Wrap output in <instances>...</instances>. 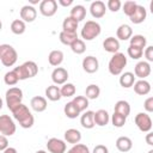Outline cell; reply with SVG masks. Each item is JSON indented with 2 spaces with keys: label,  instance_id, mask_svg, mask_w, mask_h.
<instances>
[{
  "label": "cell",
  "instance_id": "obj_1",
  "mask_svg": "<svg viewBox=\"0 0 153 153\" xmlns=\"http://www.w3.org/2000/svg\"><path fill=\"white\" fill-rule=\"evenodd\" d=\"M14 120H17L19 122V126L24 129H29L33 126L35 118L32 116V114L30 112L29 108L26 105H24L23 103L20 105H18L13 111H11Z\"/></svg>",
  "mask_w": 153,
  "mask_h": 153
},
{
  "label": "cell",
  "instance_id": "obj_2",
  "mask_svg": "<svg viewBox=\"0 0 153 153\" xmlns=\"http://www.w3.org/2000/svg\"><path fill=\"white\" fill-rule=\"evenodd\" d=\"M13 71L18 75L19 80H25V79L33 78V76L37 75V73H38V66L33 61H26L23 65L16 67Z\"/></svg>",
  "mask_w": 153,
  "mask_h": 153
},
{
  "label": "cell",
  "instance_id": "obj_3",
  "mask_svg": "<svg viewBox=\"0 0 153 153\" xmlns=\"http://www.w3.org/2000/svg\"><path fill=\"white\" fill-rule=\"evenodd\" d=\"M127 66V57L123 53H116L112 55V57L110 59L109 61V65H108V68H109V72L110 74L112 75H120L122 74L124 67Z\"/></svg>",
  "mask_w": 153,
  "mask_h": 153
},
{
  "label": "cell",
  "instance_id": "obj_4",
  "mask_svg": "<svg viewBox=\"0 0 153 153\" xmlns=\"http://www.w3.org/2000/svg\"><path fill=\"white\" fill-rule=\"evenodd\" d=\"M0 60L5 67L13 66L18 60V54L16 49L10 44H1L0 45Z\"/></svg>",
  "mask_w": 153,
  "mask_h": 153
},
{
  "label": "cell",
  "instance_id": "obj_5",
  "mask_svg": "<svg viewBox=\"0 0 153 153\" xmlns=\"http://www.w3.org/2000/svg\"><path fill=\"white\" fill-rule=\"evenodd\" d=\"M6 105L10 109V111H13L18 105L22 104L23 100V91L19 87H11L6 91L5 96Z\"/></svg>",
  "mask_w": 153,
  "mask_h": 153
},
{
  "label": "cell",
  "instance_id": "obj_6",
  "mask_svg": "<svg viewBox=\"0 0 153 153\" xmlns=\"http://www.w3.org/2000/svg\"><path fill=\"white\" fill-rule=\"evenodd\" d=\"M100 31H102L100 25L97 22H94V20H87L84 24L80 35H81V37L85 41H92V39H94L96 37H98L100 35Z\"/></svg>",
  "mask_w": 153,
  "mask_h": 153
},
{
  "label": "cell",
  "instance_id": "obj_7",
  "mask_svg": "<svg viewBox=\"0 0 153 153\" xmlns=\"http://www.w3.org/2000/svg\"><path fill=\"white\" fill-rule=\"evenodd\" d=\"M0 133L5 136H11L16 133V124L8 115L0 116Z\"/></svg>",
  "mask_w": 153,
  "mask_h": 153
},
{
  "label": "cell",
  "instance_id": "obj_8",
  "mask_svg": "<svg viewBox=\"0 0 153 153\" xmlns=\"http://www.w3.org/2000/svg\"><path fill=\"white\" fill-rule=\"evenodd\" d=\"M134 121H135L136 127L141 131H143V133H148L152 129V124H153L152 123V120H151L149 115H147L146 112H139L135 116Z\"/></svg>",
  "mask_w": 153,
  "mask_h": 153
},
{
  "label": "cell",
  "instance_id": "obj_9",
  "mask_svg": "<svg viewBox=\"0 0 153 153\" xmlns=\"http://www.w3.org/2000/svg\"><path fill=\"white\" fill-rule=\"evenodd\" d=\"M57 11V2L55 0H43L39 4V12L44 17H53Z\"/></svg>",
  "mask_w": 153,
  "mask_h": 153
},
{
  "label": "cell",
  "instance_id": "obj_10",
  "mask_svg": "<svg viewBox=\"0 0 153 153\" xmlns=\"http://www.w3.org/2000/svg\"><path fill=\"white\" fill-rule=\"evenodd\" d=\"M47 148L50 153H65L67 146L63 140H60L57 137H51L47 142Z\"/></svg>",
  "mask_w": 153,
  "mask_h": 153
},
{
  "label": "cell",
  "instance_id": "obj_11",
  "mask_svg": "<svg viewBox=\"0 0 153 153\" xmlns=\"http://www.w3.org/2000/svg\"><path fill=\"white\" fill-rule=\"evenodd\" d=\"M67 79H68V72L62 67H56L51 73V80L55 85H65Z\"/></svg>",
  "mask_w": 153,
  "mask_h": 153
},
{
  "label": "cell",
  "instance_id": "obj_12",
  "mask_svg": "<svg viewBox=\"0 0 153 153\" xmlns=\"http://www.w3.org/2000/svg\"><path fill=\"white\" fill-rule=\"evenodd\" d=\"M37 17V11L31 5H25L20 10V19L25 23H32Z\"/></svg>",
  "mask_w": 153,
  "mask_h": 153
},
{
  "label": "cell",
  "instance_id": "obj_13",
  "mask_svg": "<svg viewBox=\"0 0 153 153\" xmlns=\"http://www.w3.org/2000/svg\"><path fill=\"white\" fill-rule=\"evenodd\" d=\"M151 66L147 61H139L134 67V74L135 76L140 79H145L151 74Z\"/></svg>",
  "mask_w": 153,
  "mask_h": 153
},
{
  "label": "cell",
  "instance_id": "obj_14",
  "mask_svg": "<svg viewBox=\"0 0 153 153\" xmlns=\"http://www.w3.org/2000/svg\"><path fill=\"white\" fill-rule=\"evenodd\" d=\"M105 11H106V7H105V4L100 0H97V1H93L91 5H90V13L93 18L96 19H99L102 17H104L105 14Z\"/></svg>",
  "mask_w": 153,
  "mask_h": 153
},
{
  "label": "cell",
  "instance_id": "obj_15",
  "mask_svg": "<svg viewBox=\"0 0 153 153\" xmlns=\"http://www.w3.org/2000/svg\"><path fill=\"white\" fill-rule=\"evenodd\" d=\"M99 68V62L97 60V57L94 56H86L84 60H82V69L86 72V73H96Z\"/></svg>",
  "mask_w": 153,
  "mask_h": 153
},
{
  "label": "cell",
  "instance_id": "obj_16",
  "mask_svg": "<svg viewBox=\"0 0 153 153\" xmlns=\"http://www.w3.org/2000/svg\"><path fill=\"white\" fill-rule=\"evenodd\" d=\"M80 124L85 129H92L96 126V123H94V112L91 111V110L85 111L80 117Z\"/></svg>",
  "mask_w": 153,
  "mask_h": 153
},
{
  "label": "cell",
  "instance_id": "obj_17",
  "mask_svg": "<svg viewBox=\"0 0 153 153\" xmlns=\"http://www.w3.org/2000/svg\"><path fill=\"white\" fill-rule=\"evenodd\" d=\"M103 48L108 53L116 54V53H118V49H120V42L115 37H108L103 42Z\"/></svg>",
  "mask_w": 153,
  "mask_h": 153
},
{
  "label": "cell",
  "instance_id": "obj_18",
  "mask_svg": "<svg viewBox=\"0 0 153 153\" xmlns=\"http://www.w3.org/2000/svg\"><path fill=\"white\" fill-rule=\"evenodd\" d=\"M30 105H31L32 110L36 111V112H42V111H44V110L47 109V106H48L47 99H45L44 97H42V96H35V97L31 99Z\"/></svg>",
  "mask_w": 153,
  "mask_h": 153
},
{
  "label": "cell",
  "instance_id": "obj_19",
  "mask_svg": "<svg viewBox=\"0 0 153 153\" xmlns=\"http://www.w3.org/2000/svg\"><path fill=\"white\" fill-rule=\"evenodd\" d=\"M134 91H135V93H137L140 96H146L151 91V84L145 79H140V80L135 81Z\"/></svg>",
  "mask_w": 153,
  "mask_h": 153
},
{
  "label": "cell",
  "instance_id": "obj_20",
  "mask_svg": "<svg viewBox=\"0 0 153 153\" xmlns=\"http://www.w3.org/2000/svg\"><path fill=\"white\" fill-rule=\"evenodd\" d=\"M65 140L68 142V143H73V145H76L79 143V141L81 140V133L78 130V129H74V128H69L65 131Z\"/></svg>",
  "mask_w": 153,
  "mask_h": 153
},
{
  "label": "cell",
  "instance_id": "obj_21",
  "mask_svg": "<svg viewBox=\"0 0 153 153\" xmlns=\"http://www.w3.org/2000/svg\"><path fill=\"white\" fill-rule=\"evenodd\" d=\"M146 17H147V12H146L145 7L141 6V5H137V7H136L134 14H133L131 17H129V19H130V22L134 23V24H141V23L145 22Z\"/></svg>",
  "mask_w": 153,
  "mask_h": 153
},
{
  "label": "cell",
  "instance_id": "obj_22",
  "mask_svg": "<svg viewBox=\"0 0 153 153\" xmlns=\"http://www.w3.org/2000/svg\"><path fill=\"white\" fill-rule=\"evenodd\" d=\"M116 36L121 41L130 39L133 37V30H131V27L128 24H122V25L118 26V29L116 31Z\"/></svg>",
  "mask_w": 153,
  "mask_h": 153
},
{
  "label": "cell",
  "instance_id": "obj_23",
  "mask_svg": "<svg viewBox=\"0 0 153 153\" xmlns=\"http://www.w3.org/2000/svg\"><path fill=\"white\" fill-rule=\"evenodd\" d=\"M45 97L51 102H57L61 99V88L56 85H50L45 88Z\"/></svg>",
  "mask_w": 153,
  "mask_h": 153
},
{
  "label": "cell",
  "instance_id": "obj_24",
  "mask_svg": "<svg viewBox=\"0 0 153 153\" xmlns=\"http://www.w3.org/2000/svg\"><path fill=\"white\" fill-rule=\"evenodd\" d=\"M133 147V141L128 137V136H120L117 140H116V148L120 151V152H129Z\"/></svg>",
  "mask_w": 153,
  "mask_h": 153
},
{
  "label": "cell",
  "instance_id": "obj_25",
  "mask_svg": "<svg viewBox=\"0 0 153 153\" xmlns=\"http://www.w3.org/2000/svg\"><path fill=\"white\" fill-rule=\"evenodd\" d=\"M135 84V74L131 72H124L120 76V85L124 88H129Z\"/></svg>",
  "mask_w": 153,
  "mask_h": 153
},
{
  "label": "cell",
  "instance_id": "obj_26",
  "mask_svg": "<svg viewBox=\"0 0 153 153\" xmlns=\"http://www.w3.org/2000/svg\"><path fill=\"white\" fill-rule=\"evenodd\" d=\"M110 121V117H109V114L106 110L104 109H100L98 111L94 112V123L99 127H104L109 123Z\"/></svg>",
  "mask_w": 153,
  "mask_h": 153
},
{
  "label": "cell",
  "instance_id": "obj_27",
  "mask_svg": "<svg viewBox=\"0 0 153 153\" xmlns=\"http://www.w3.org/2000/svg\"><path fill=\"white\" fill-rule=\"evenodd\" d=\"M59 38H60V42L65 45H72L76 39H78V35L76 32H67V31H61L60 35H59Z\"/></svg>",
  "mask_w": 153,
  "mask_h": 153
},
{
  "label": "cell",
  "instance_id": "obj_28",
  "mask_svg": "<svg viewBox=\"0 0 153 153\" xmlns=\"http://www.w3.org/2000/svg\"><path fill=\"white\" fill-rule=\"evenodd\" d=\"M71 17L74 18L78 23L84 20L85 17H86V8L82 6V5H75L72 7L71 10Z\"/></svg>",
  "mask_w": 153,
  "mask_h": 153
},
{
  "label": "cell",
  "instance_id": "obj_29",
  "mask_svg": "<svg viewBox=\"0 0 153 153\" xmlns=\"http://www.w3.org/2000/svg\"><path fill=\"white\" fill-rule=\"evenodd\" d=\"M48 61L51 66L57 67L63 62V53L61 50H51L48 56Z\"/></svg>",
  "mask_w": 153,
  "mask_h": 153
},
{
  "label": "cell",
  "instance_id": "obj_30",
  "mask_svg": "<svg viewBox=\"0 0 153 153\" xmlns=\"http://www.w3.org/2000/svg\"><path fill=\"white\" fill-rule=\"evenodd\" d=\"M78 22L72 18L71 16L69 17H66L63 19V23H62V29L63 31H67V32H76V29H78Z\"/></svg>",
  "mask_w": 153,
  "mask_h": 153
},
{
  "label": "cell",
  "instance_id": "obj_31",
  "mask_svg": "<svg viewBox=\"0 0 153 153\" xmlns=\"http://www.w3.org/2000/svg\"><path fill=\"white\" fill-rule=\"evenodd\" d=\"M114 112H118L121 115H123L124 117H128V115L130 114V105L127 100H118L115 104V110Z\"/></svg>",
  "mask_w": 153,
  "mask_h": 153
},
{
  "label": "cell",
  "instance_id": "obj_32",
  "mask_svg": "<svg viewBox=\"0 0 153 153\" xmlns=\"http://www.w3.org/2000/svg\"><path fill=\"white\" fill-rule=\"evenodd\" d=\"M63 111H65V115H66L68 118H76V117L80 115L79 109L75 106V104H74L73 102H68L67 104H65Z\"/></svg>",
  "mask_w": 153,
  "mask_h": 153
},
{
  "label": "cell",
  "instance_id": "obj_33",
  "mask_svg": "<svg viewBox=\"0 0 153 153\" xmlns=\"http://www.w3.org/2000/svg\"><path fill=\"white\" fill-rule=\"evenodd\" d=\"M25 30H26V25L25 22H23L22 19H14L11 23V31L14 35H22L25 32Z\"/></svg>",
  "mask_w": 153,
  "mask_h": 153
},
{
  "label": "cell",
  "instance_id": "obj_34",
  "mask_svg": "<svg viewBox=\"0 0 153 153\" xmlns=\"http://www.w3.org/2000/svg\"><path fill=\"white\" fill-rule=\"evenodd\" d=\"M100 94V88L98 85H94V84H91L86 87L85 90V96L86 98L88 99H97Z\"/></svg>",
  "mask_w": 153,
  "mask_h": 153
},
{
  "label": "cell",
  "instance_id": "obj_35",
  "mask_svg": "<svg viewBox=\"0 0 153 153\" xmlns=\"http://www.w3.org/2000/svg\"><path fill=\"white\" fill-rule=\"evenodd\" d=\"M146 44H147V39L145 36L142 35H134L131 38H130V44L129 45H133V47H136V48H140L143 50V48H146Z\"/></svg>",
  "mask_w": 153,
  "mask_h": 153
},
{
  "label": "cell",
  "instance_id": "obj_36",
  "mask_svg": "<svg viewBox=\"0 0 153 153\" xmlns=\"http://www.w3.org/2000/svg\"><path fill=\"white\" fill-rule=\"evenodd\" d=\"M72 102L75 104V106L79 109L80 112L85 111L88 106V98H86L85 96H76V97L73 98Z\"/></svg>",
  "mask_w": 153,
  "mask_h": 153
},
{
  "label": "cell",
  "instance_id": "obj_37",
  "mask_svg": "<svg viewBox=\"0 0 153 153\" xmlns=\"http://www.w3.org/2000/svg\"><path fill=\"white\" fill-rule=\"evenodd\" d=\"M126 122H127V117H124L123 115H121L118 112H114L112 114V116H111V123H112L114 127L121 128V127H123L126 124Z\"/></svg>",
  "mask_w": 153,
  "mask_h": 153
},
{
  "label": "cell",
  "instance_id": "obj_38",
  "mask_svg": "<svg viewBox=\"0 0 153 153\" xmlns=\"http://www.w3.org/2000/svg\"><path fill=\"white\" fill-rule=\"evenodd\" d=\"M71 49H72V51L74 53V54H78V55H80V54H82V53H85V50H86V45H85V42L82 41V39H80V38H78L72 45H71Z\"/></svg>",
  "mask_w": 153,
  "mask_h": 153
},
{
  "label": "cell",
  "instance_id": "obj_39",
  "mask_svg": "<svg viewBox=\"0 0 153 153\" xmlns=\"http://www.w3.org/2000/svg\"><path fill=\"white\" fill-rule=\"evenodd\" d=\"M4 81H5V84L8 85V86H14V85L19 81V78H18V75L16 74L14 71H10V72H7V73L5 74Z\"/></svg>",
  "mask_w": 153,
  "mask_h": 153
},
{
  "label": "cell",
  "instance_id": "obj_40",
  "mask_svg": "<svg viewBox=\"0 0 153 153\" xmlns=\"http://www.w3.org/2000/svg\"><path fill=\"white\" fill-rule=\"evenodd\" d=\"M136 7H137V4H136L135 1H131V0L126 1V2L123 4V12H124V14H126V16L131 17V16L134 14V12H135Z\"/></svg>",
  "mask_w": 153,
  "mask_h": 153
},
{
  "label": "cell",
  "instance_id": "obj_41",
  "mask_svg": "<svg viewBox=\"0 0 153 153\" xmlns=\"http://www.w3.org/2000/svg\"><path fill=\"white\" fill-rule=\"evenodd\" d=\"M75 91H76L75 86L73 84H71V82H66L61 87V94H62V97H72V96L75 94Z\"/></svg>",
  "mask_w": 153,
  "mask_h": 153
},
{
  "label": "cell",
  "instance_id": "obj_42",
  "mask_svg": "<svg viewBox=\"0 0 153 153\" xmlns=\"http://www.w3.org/2000/svg\"><path fill=\"white\" fill-rule=\"evenodd\" d=\"M127 53H128L129 57H131L133 60H139V59L142 57V55H143V50H142V49L136 48V47H133V45H129V47H128Z\"/></svg>",
  "mask_w": 153,
  "mask_h": 153
},
{
  "label": "cell",
  "instance_id": "obj_43",
  "mask_svg": "<svg viewBox=\"0 0 153 153\" xmlns=\"http://www.w3.org/2000/svg\"><path fill=\"white\" fill-rule=\"evenodd\" d=\"M67 153H90V149L84 143H76V145H73V147L68 149Z\"/></svg>",
  "mask_w": 153,
  "mask_h": 153
},
{
  "label": "cell",
  "instance_id": "obj_44",
  "mask_svg": "<svg viewBox=\"0 0 153 153\" xmlns=\"http://www.w3.org/2000/svg\"><path fill=\"white\" fill-rule=\"evenodd\" d=\"M122 6V2L120 0H109L106 4L108 10H110L111 12H117Z\"/></svg>",
  "mask_w": 153,
  "mask_h": 153
},
{
  "label": "cell",
  "instance_id": "obj_45",
  "mask_svg": "<svg viewBox=\"0 0 153 153\" xmlns=\"http://www.w3.org/2000/svg\"><path fill=\"white\" fill-rule=\"evenodd\" d=\"M145 57L147 60V62H153V45H149L145 49Z\"/></svg>",
  "mask_w": 153,
  "mask_h": 153
},
{
  "label": "cell",
  "instance_id": "obj_46",
  "mask_svg": "<svg viewBox=\"0 0 153 153\" xmlns=\"http://www.w3.org/2000/svg\"><path fill=\"white\" fill-rule=\"evenodd\" d=\"M143 108L147 112H153V97H148L145 103H143Z\"/></svg>",
  "mask_w": 153,
  "mask_h": 153
},
{
  "label": "cell",
  "instance_id": "obj_47",
  "mask_svg": "<svg viewBox=\"0 0 153 153\" xmlns=\"http://www.w3.org/2000/svg\"><path fill=\"white\" fill-rule=\"evenodd\" d=\"M6 148H8V140L5 135H0V151H5Z\"/></svg>",
  "mask_w": 153,
  "mask_h": 153
},
{
  "label": "cell",
  "instance_id": "obj_48",
  "mask_svg": "<svg viewBox=\"0 0 153 153\" xmlns=\"http://www.w3.org/2000/svg\"><path fill=\"white\" fill-rule=\"evenodd\" d=\"M93 153H109V149L104 145H97L93 148Z\"/></svg>",
  "mask_w": 153,
  "mask_h": 153
},
{
  "label": "cell",
  "instance_id": "obj_49",
  "mask_svg": "<svg viewBox=\"0 0 153 153\" xmlns=\"http://www.w3.org/2000/svg\"><path fill=\"white\" fill-rule=\"evenodd\" d=\"M145 140H146V143L147 145H149V146L153 147V131H148V134H146Z\"/></svg>",
  "mask_w": 153,
  "mask_h": 153
},
{
  "label": "cell",
  "instance_id": "obj_50",
  "mask_svg": "<svg viewBox=\"0 0 153 153\" xmlns=\"http://www.w3.org/2000/svg\"><path fill=\"white\" fill-rule=\"evenodd\" d=\"M59 4L63 7H67V6H71L73 4V0H59Z\"/></svg>",
  "mask_w": 153,
  "mask_h": 153
},
{
  "label": "cell",
  "instance_id": "obj_51",
  "mask_svg": "<svg viewBox=\"0 0 153 153\" xmlns=\"http://www.w3.org/2000/svg\"><path fill=\"white\" fill-rule=\"evenodd\" d=\"M2 153H17V149L13 148V147H8V148H6Z\"/></svg>",
  "mask_w": 153,
  "mask_h": 153
},
{
  "label": "cell",
  "instance_id": "obj_52",
  "mask_svg": "<svg viewBox=\"0 0 153 153\" xmlns=\"http://www.w3.org/2000/svg\"><path fill=\"white\" fill-rule=\"evenodd\" d=\"M149 11H151V13L153 14V0L149 2Z\"/></svg>",
  "mask_w": 153,
  "mask_h": 153
},
{
  "label": "cell",
  "instance_id": "obj_53",
  "mask_svg": "<svg viewBox=\"0 0 153 153\" xmlns=\"http://www.w3.org/2000/svg\"><path fill=\"white\" fill-rule=\"evenodd\" d=\"M36 153H47V152H45V151H43V149H39V151H37Z\"/></svg>",
  "mask_w": 153,
  "mask_h": 153
},
{
  "label": "cell",
  "instance_id": "obj_54",
  "mask_svg": "<svg viewBox=\"0 0 153 153\" xmlns=\"http://www.w3.org/2000/svg\"><path fill=\"white\" fill-rule=\"evenodd\" d=\"M148 153H153V149H151V151H148Z\"/></svg>",
  "mask_w": 153,
  "mask_h": 153
}]
</instances>
